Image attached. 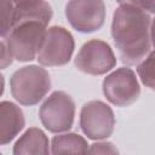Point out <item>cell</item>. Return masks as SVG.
Segmentation results:
<instances>
[{"instance_id": "obj_1", "label": "cell", "mask_w": 155, "mask_h": 155, "mask_svg": "<svg viewBox=\"0 0 155 155\" xmlns=\"http://www.w3.org/2000/svg\"><path fill=\"white\" fill-rule=\"evenodd\" d=\"M150 28L151 18L148 12L133 1L119 2L113 15L111 36L124 64L134 65L149 53Z\"/></svg>"}, {"instance_id": "obj_2", "label": "cell", "mask_w": 155, "mask_h": 155, "mask_svg": "<svg viewBox=\"0 0 155 155\" xmlns=\"http://www.w3.org/2000/svg\"><path fill=\"white\" fill-rule=\"evenodd\" d=\"M47 24L39 21H19L13 23L10 34L2 39L15 59L30 62L38 58L45 40Z\"/></svg>"}, {"instance_id": "obj_3", "label": "cell", "mask_w": 155, "mask_h": 155, "mask_svg": "<svg viewBox=\"0 0 155 155\" xmlns=\"http://www.w3.org/2000/svg\"><path fill=\"white\" fill-rule=\"evenodd\" d=\"M12 97L22 105L38 104L51 88V78L45 68L25 65L16 70L10 79Z\"/></svg>"}, {"instance_id": "obj_4", "label": "cell", "mask_w": 155, "mask_h": 155, "mask_svg": "<svg viewBox=\"0 0 155 155\" xmlns=\"http://www.w3.org/2000/svg\"><path fill=\"white\" fill-rule=\"evenodd\" d=\"M75 116V103L64 91L52 92L41 104L39 117L42 126L52 132H67L73 127Z\"/></svg>"}, {"instance_id": "obj_5", "label": "cell", "mask_w": 155, "mask_h": 155, "mask_svg": "<svg viewBox=\"0 0 155 155\" xmlns=\"http://www.w3.org/2000/svg\"><path fill=\"white\" fill-rule=\"evenodd\" d=\"M75 48L71 33L61 25L47 29L45 40L38 54V62L44 67H61L69 63Z\"/></svg>"}, {"instance_id": "obj_6", "label": "cell", "mask_w": 155, "mask_h": 155, "mask_svg": "<svg viewBox=\"0 0 155 155\" xmlns=\"http://www.w3.org/2000/svg\"><path fill=\"white\" fill-rule=\"evenodd\" d=\"M102 90L104 97L116 107H128L140 94L136 73L128 67L117 68L107 75L103 80Z\"/></svg>"}, {"instance_id": "obj_7", "label": "cell", "mask_w": 155, "mask_h": 155, "mask_svg": "<svg viewBox=\"0 0 155 155\" xmlns=\"http://www.w3.org/2000/svg\"><path fill=\"white\" fill-rule=\"evenodd\" d=\"M79 125L87 138L93 140L107 139L113 134L115 115L113 109L102 101H90L80 110Z\"/></svg>"}, {"instance_id": "obj_8", "label": "cell", "mask_w": 155, "mask_h": 155, "mask_svg": "<svg viewBox=\"0 0 155 155\" xmlns=\"http://www.w3.org/2000/svg\"><path fill=\"white\" fill-rule=\"evenodd\" d=\"M74 63L80 71L98 76L115 68L116 57L108 42L92 39L81 46Z\"/></svg>"}, {"instance_id": "obj_9", "label": "cell", "mask_w": 155, "mask_h": 155, "mask_svg": "<svg viewBox=\"0 0 155 155\" xmlns=\"http://www.w3.org/2000/svg\"><path fill=\"white\" fill-rule=\"evenodd\" d=\"M69 24L80 33L101 29L105 19V5L101 0H71L65 5Z\"/></svg>"}, {"instance_id": "obj_10", "label": "cell", "mask_w": 155, "mask_h": 155, "mask_svg": "<svg viewBox=\"0 0 155 155\" xmlns=\"http://www.w3.org/2000/svg\"><path fill=\"white\" fill-rule=\"evenodd\" d=\"M25 120L22 109L13 102L0 103V144L6 145L24 128Z\"/></svg>"}, {"instance_id": "obj_11", "label": "cell", "mask_w": 155, "mask_h": 155, "mask_svg": "<svg viewBox=\"0 0 155 155\" xmlns=\"http://www.w3.org/2000/svg\"><path fill=\"white\" fill-rule=\"evenodd\" d=\"M12 155H52L50 154L47 136L38 127L28 128L16 140Z\"/></svg>"}, {"instance_id": "obj_12", "label": "cell", "mask_w": 155, "mask_h": 155, "mask_svg": "<svg viewBox=\"0 0 155 155\" xmlns=\"http://www.w3.org/2000/svg\"><path fill=\"white\" fill-rule=\"evenodd\" d=\"M13 23L19 21H39L48 24L52 18V7L47 1H15ZM12 29V28H11Z\"/></svg>"}, {"instance_id": "obj_13", "label": "cell", "mask_w": 155, "mask_h": 155, "mask_svg": "<svg viewBox=\"0 0 155 155\" xmlns=\"http://www.w3.org/2000/svg\"><path fill=\"white\" fill-rule=\"evenodd\" d=\"M88 147L87 140L74 132L57 134L51 140L52 155H86Z\"/></svg>"}, {"instance_id": "obj_14", "label": "cell", "mask_w": 155, "mask_h": 155, "mask_svg": "<svg viewBox=\"0 0 155 155\" xmlns=\"http://www.w3.org/2000/svg\"><path fill=\"white\" fill-rule=\"evenodd\" d=\"M137 74L145 87L155 91V50L151 51L145 59L138 64Z\"/></svg>"}, {"instance_id": "obj_15", "label": "cell", "mask_w": 155, "mask_h": 155, "mask_svg": "<svg viewBox=\"0 0 155 155\" xmlns=\"http://www.w3.org/2000/svg\"><path fill=\"white\" fill-rule=\"evenodd\" d=\"M13 11H15V4L13 1H2L0 4V19H1V38L5 39L12 28L13 22Z\"/></svg>"}, {"instance_id": "obj_16", "label": "cell", "mask_w": 155, "mask_h": 155, "mask_svg": "<svg viewBox=\"0 0 155 155\" xmlns=\"http://www.w3.org/2000/svg\"><path fill=\"white\" fill-rule=\"evenodd\" d=\"M86 155H120L111 142H97L88 147Z\"/></svg>"}, {"instance_id": "obj_17", "label": "cell", "mask_w": 155, "mask_h": 155, "mask_svg": "<svg viewBox=\"0 0 155 155\" xmlns=\"http://www.w3.org/2000/svg\"><path fill=\"white\" fill-rule=\"evenodd\" d=\"M1 48H2V56H1V67L2 68H6L8 64H11L12 63V54L10 53V51H8V48H7V46H6V44H5V41L2 40L1 41Z\"/></svg>"}, {"instance_id": "obj_18", "label": "cell", "mask_w": 155, "mask_h": 155, "mask_svg": "<svg viewBox=\"0 0 155 155\" xmlns=\"http://www.w3.org/2000/svg\"><path fill=\"white\" fill-rule=\"evenodd\" d=\"M136 6L142 8L143 11H148L150 13H155V0H143V1H133Z\"/></svg>"}, {"instance_id": "obj_19", "label": "cell", "mask_w": 155, "mask_h": 155, "mask_svg": "<svg viewBox=\"0 0 155 155\" xmlns=\"http://www.w3.org/2000/svg\"><path fill=\"white\" fill-rule=\"evenodd\" d=\"M150 39H151V44L155 47V18L151 21V28H150Z\"/></svg>"}]
</instances>
